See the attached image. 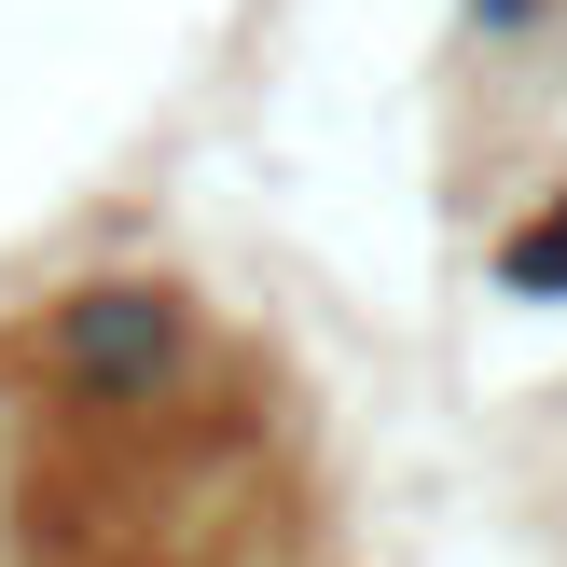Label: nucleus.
<instances>
[{
    "mask_svg": "<svg viewBox=\"0 0 567 567\" xmlns=\"http://www.w3.org/2000/svg\"><path fill=\"white\" fill-rule=\"evenodd\" d=\"M55 374L83 388V402H153V374H166V347H181V319H166L153 291H83V305H55Z\"/></svg>",
    "mask_w": 567,
    "mask_h": 567,
    "instance_id": "1",
    "label": "nucleus"
},
{
    "mask_svg": "<svg viewBox=\"0 0 567 567\" xmlns=\"http://www.w3.org/2000/svg\"><path fill=\"white\" fill-rule=\"evenodd\" d=\"M513 277H526V291H554V277H567V221H554V236H526V249H513Z\"/></svg>",
    "mask_w": 567,
    "mask_h": 567,
    "instance_id": "2",
    "label": "nucleus"
}]
</instances>
